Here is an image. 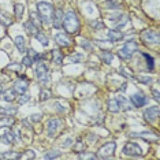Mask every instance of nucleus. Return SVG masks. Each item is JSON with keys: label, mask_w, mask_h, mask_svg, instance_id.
I'll list each match as a JSON object with an SVG mask.
<instances>
[{"label": "nucleus", "mask_w": 160, "mask_h": 160, "mask_svg": "<svg viewBox=\"0 0 160 160\" xmlns=\"http://www.w3.org/2000/svg\"><path fill=\"white\" fill-rule=\"evenodd\" d=\"M34 37H36V40L40 42L41 45H44V47H47L49 44V41H48V38H47V36L42 33L41 30H37L36 32V34H34Z\"/></svg>", "instance_id": "obj_24"}, {"label": "nucleus", "mask_w": 160, "mask_h": 160, "mask_svg": "<svg viewBox=\"0 0 160 160\" xmlns=\"http://www.w3.org/2000/svg\"><path fill=\"white\" fill-rule=\"evenodd\" d=\"M123 49L127 51L129 53H132V55H133L134 52H137V51H138V44H137L136 41H134V40H130V41H127L126 44H125Z\"/></svg>", "instance_id": "obj_23"}, {"label": "nucleus", "mask_w": 160, "mask_h": 160, "mask_svg": "<svg viewBox=\"0 0 160 160\" xmlns=\"http://www.w3.org/2000/svg\"><path fill=\"white\" fill-rule=\"evenodd\" d=\"M22 158H26V159H34V158H36V153H34L33 151H32V149H29L26 153L22 155Z\"/></svg>", "instance_id": "obj_45"}, {"label": "nucleus", "mask_w": 160, "mask_h": 160, "mask_svg": "<svg viewBox=\"0 0 160 160\" xmlns=\"http://www.w3.org/2000/svg\"><path fill=\"white\" fill-rule=\"evenodd\" d=\"M17 92L12 89H7V90H3L2 92V99L7 101V103H12V101H15L17 100Z\"/></svg>", "instance_id": "obj_15"}, {"label": "nucleus", "mask_w": 160, "mask_h": 160, "mask_svg": "<svg viewBox=\"0 0 160 160\" xmlns=\"http://www.w3.org/2000/svg\"><path fill=\"white\" fill-rule=\"evenodd\" d=\"M82 59H83V56L81 55V53H75V55H71L70 56V60L74 62V63H79Z\"/></svg>", "instance_id": "obj_41"}, {"label": "nucleus", "mask_w": 160, "mask_h": 160, "mask_svg": "<svg viewBox=\"0 0 160 160\" xmlns=\"http://www.w3.org/2000/svg\"><path fill=\"white\" fill-rule=\"evenodd\" d=\"M33 63H34L33 58L29 56V55H26V56H25L23 59H22V66H25V67H30Z\"/></svg>", "instance_id": "obj_35"}, {"label": "nucleus", "mask_w": 160, "mask_h": 160, "mask_svg": "<svg viewBox=\"0 0 160 160\" xmlns=\"http://www.w3.org/2000/svg\"><path fill=\"white\" fill-rule=\"evenodd\" d=\"M81 47H82V48L85 49V51H92V48H93L92 44H90L88 40H82V41H81Z\"/></svg>", "instance_id": "obj_40"}, {"label": "nucleus", "mask_w": 160, "mask_h": 160, "mask_svg": "<svg viewBox=\"0 0 160 160\" xmlns=\"http://www.w3.org/2000/svg\"><path fill=\"white\" fill-rule=\"evenodd\" d=\"M51 97H52V92H51L49 89H42L41 92H40V94H38V100L40 101H47V100H49Z\"/></svg>", "instance_id": "obj_31"}, {"label": "nucleus", "mask_w": 160, "mask_h": 160, "mask_svg": "<svg viewBox=\"0 0 160 160\" xmlns=\"http://www.w3.org/2000/svg\"><path fill=\"white\" fill-rule=\"evenodd\" d=\"M63 10L62 8H56L53 11V17H52V26L55 29H60L62 28V23H63Z\"/></svg>", "instance_id": "obj_13"}, {"label": "nucleus", "mask_w": 160, "mask_h": 160, "mask_svg": "<svg viewBox=\"0 0 160 160\" xmlns=\"http://www.w3.org/2000/svg\"><path fill=\"white\" fill-rule=\"evenodd\" d=\"M55 41H56L58 45L63 47V48H67V47H70L71 42H72L71 38L68 37L66 33H58V34L55 36Z\"/></svg>", "instance_id": "obj_14"}, {"label": "nucleus", "mask_w": 160, "mask_h": 160, "mask_svg": "<svg viewBox=\"0 0 160 160\" xmlns=\"http://www.w3.org/2000/svg\"><path fill=\"white\" fill-rule=\"evenodd\" d=\"M105 2H108V3H118V0H105Z\"/></svg>", "instance_id": "obj_50"}, {"label": "nucleus", "mask_w": 160, "mask_h": 160, "mask_svg": "<svg viewBox=\"0 0 160 160\" xmlns=\"http://www.w3.org/2000/svg\"><path fill=\"white\" fill-rule=\"evenodd\" d=\"M118 56L119 58H121V59H123V60H129V59H132V53H129V52H127V51H125V49H119L118 51Z\"/></svg>", "instance_id": "obj_34"}, {"label": "nucleus", "mask_w": 160, "mask_h": 160, "mask_svg": "<svg viewBox=\"0 0 160 160\" xmlns=\"http://www.w3.org/2000/svg\"><path fill=\"white\" fill-rule=\"evenodd\" d=\"M41 118H42V114H32L29 116V121L37 123V122H41Z\"/></svg>", "instance_id": "obj_39"}, {"label": "nucleus", "mask_w": 160, "mask_h": 160, "mask_svg": "<svg viewBox=\"0 0 160 160\" xmlns=\"http://www.w3.org/2000/svg\"><path fill=\"white\" fill-rule=\"evenodd\" d=\"M17 112H18V107H14V105L0 107V115H10V116H14V115H17Z\"/></svg>", "instance_id": "obj_18"}, {"label": "nucleus", "mask_w": 160, "mask_h": 160, "mask_svg": "<svg viewBox=\"0 0 160 160\" xmlns=\"http://www.w3.org/2000/svg\"><path fill=\"white\" fill-rule=\"evenodd\" d=\"M130 137H141V138H144L145 141H149V138H151V137L159 138L158 134H153V133H151V132H145V133H130Z\"/></svg>", "instance_id": "obj_26"}, {"label": "nucleus", "mask_w": 160, "mask_h": 160, "mask_svg": "<svg viewBox=\"0 0 160 160\" xmlns=\"http://www.w3.org/2000/svg\"><path fill=\"white\" fill-rule=\"evenodd\" d=\"M51 55H52L53 63L59 64V66L63 63V53H62L59 49H52V51H51Z\"/></svg>", "instance_id": "obj_21"}, {"label": "nucleus", "mask_w": 160, "mask_h": 160, "mask_svg": "<svg viewBox=\"0 0 160 160\" xmlns=\"http://www.w3.org/2000/svg\"><path fill=\"white\" fill-rule=\"evenodd\" d=\"M90 26L93 29H96V30H101V29L104 28V23L101 22L100 19H96V21H92V22H90Z\"/></svg>", "instance_id": "obj_37"}, {"label": "nucleus", "mask_w": 160, "mask_h": 160, "mask_svg": "<svg viewBox=\"0 0 160 160\" xmlns=\"http://www.w3.org/2000/svg\"><path fill=\"white\" fill-rule=\"evenodd\" d=\"M23 11H25L23 4H21V3H17V4L14 6V12H15V18H17V19H19V21L22 19Z\"/></svg>", "instance_id": "obj_27"}, {"label": "nucleus", "mask_w": 160, "mask_h": 160, "mask_svg": "<svg viewBox=\"0 0 160 160\" xmlns=\"http://www.w3.org/2000/svg\"><path fill=\"white\" fill-rule=\"evenodd\" d=\"M72 141H74V140H72V138H68V140L66 141V142L63 144V147H70V145L72 144Z\"/></svg>", "instance_id": "obj_49"}, {"label": "nucleus", "mask_w": 160, "mask_h": 160, "mask_svg": "<svg viewBox=\"0 0 160 160\" xmlns=\"http://www.w3.org/2000/svg\"><path fill=\"white\" fill-rule=\"evenodd\" d=\"M112 59H114V55H112L110 51H104V52L101 53V60H103V63L111 64L112 63Z\"/></svg>", "instance_id": "obj_32"}, {"label": "nucleus", "mask_w": 160, "mask_h": 160, "mask_svg": "<svg viewBox=\"0 0 160 160\" xmlns=\"http://www.w3.org/2000/svg\"><path fill=\"white\" fill-rule=\"evenodd\" d=\"M36 77L41 83H48L49 79H51V75H49V70L48 67L45 66V63H40L37 64V67H36Z\"/></svg>", "instance_id": "obj_4"}, {"label": "nucleus", "mask_w": 160, "mask_h": 160, "mask_svg": "<svg viewBox=\"0 0 160 160\" xmlns=\"http://www.w3.org/2000/svg\"><path fill=\"white\" fill-rule=\"evenodd\" d=\"M29 100H30V94H26V92H25V93H21L19 99H18V103L22 105V104H26Z\"/></svg>", "instance_id": "obj_36"}, {"label": "nucleus", "mask_w": 160, "mask_h": 160, "mask_svg": "<svg viewBox=\"0 0 160 160\" xmlns=\"http://www.w3.org/2000/svg\"><path fill=\"white\" fill-rule=\"evenodd\" d=\"M55 105H56V111H59V112H64V111H66V107H62L59 103H55Z\"/></svg>", "instance_id": "obj_47"}, {"label": "nucleus", "mask_w": 160, "mask_h": 160, "mask_svg": "<svg viewBox=\"0 0 160 160\" xmlns=\"http://www.w3.org/2000/svg\"><path fill=\"white\" fill-rule=\"evenodd\" d=\"M153 99H155L156 101H159V100H160V97H159V92H158L156 89L153 90Z\"/></svg>", "instance_id": "obj_48"}, {"label": "nucleus", "mask_w": 160, "mask_h": 160, "mask_svg": "<svg viewBox=\"0 0 160 160\" xmlns=\"http://www.w3.org/2000/svg\"><path fill=\"white\" fill-rule=\"evenodd\" d=\"M0 142L4 145H12L15 142V137H14V132L10 130V127H7V130L3 134H0Z\"/></svg>", "instance_id": "obj_12"}, {"label": "nucleus", "mask_w": 160, "mask_h": 160, "mask_svg": "<svg viewBox=\"0 0 160 160\" xmlns=\"http://www.w3.org/2000/svg\"><path fill=\"white\" fill-rule=\"evenodd\" d=\"M2 92H3V86H2V83H0V94H2Z\"/></svg>", "instance_id": "obj_51"}, {"label": "nucleus", "mask_w": 160, "mask_h": 160, "mask_svg": "<svg viewBox=\"0 0 160 160\" xmlns=\"http://www.w3.org/2000/svg\"><path fill=\"white\" fill-rule=\"evenodd\" d=\"M53 6L48 2H40L37 3V12L40 18H41L42 23L48 25L52 22V17H53Z\"/></svg>", "instance_id": "obj_2"}, {"label": "nucleus", "mask_w": 160, "mask_h": 160, "mask_svg": "<svg viewBox=\"0 0 160 160\" xmlns=\"http://www.w3.org/2000/svg\"><path fill=\"white\" fill-rule=\"evenodd\" d=\"M14 137H15V142H19V141H21V133H19V130L14 132Z\"/></svg>", "instance_id": "obj_46"}, {"label": "nucleus", "mask_w": 160, "mask_h": 160, "mask_svg": "<svg viewBox=\"0 0 160 160\" xmlns=\"http://www.w3.org/2000/svg\"><path fill=\"white\" fill-rule=\"evenodd\" d=\"M6 68H7V70H10V71H17V72H19L21 68H22V64H19V63H12V64H8V66H7Z\"/></svg>", "instance_id": "obj_38"}, {"label": "nucleus", "mask_w": 160, "mask_h": 160, "mask_svg": "<svg viewBox=\"0 0 160 160\" xmlns=\"http://www.w3.org/2000/svg\"><path fill=\"white\" fill-rule=\"evenodd\" d=\"M119 72L123 75V77H126V78H133V75H132V71H127L126 68H119Z\"/></svg>", "instance_id": "obj_43"}, {"label": "nucleus", "mask_w": 160, "mask_h": 160, "mask_svg": "<svg viewBox=\"0 0 160 160\" xmlns=\"http://www.w3.org/2000/svg\"><path fill=\"white\" fill-rule=\"evenodd\" d=\"M110 19L114 22V28L115 29H121L125 25L129 22V17L126 14H115V15H111Z\"/></svg>", "instance_id": "obj_9"}, {"label": "nucleus", "mask_w": 160, "mask_h": 160, "mask_svg": "<svg viewBox=\"0 0 160 160\" xmlns=\"http://www.w3.org/2000/svg\"><path fill=\"white\" fill-rule=\"evenodd\" d=\"M30 21L34 23V26L36 28H41V25H42V21H41V18H40L38 15V12H36V11H32L30 12Z\"/></svg>", "instance_id": "obj_28"}, {"label": "nucleus", "mask_w": 160, "mask_h": 160, "mask_svg": "<svg viewBox=\"0 0 160 160\" xmlns=\"http://www.w3.org/2000/svg\"><path fill=\"white\" fill-rule=\"evenodd\" d=\"M116 101H118V104H119V107H121V110H123V111L132 110V107H130V104H129V101H127L126 97H123V96H116Z\"/></svg>", "instance_id": "obj_22"}, {"label": "nucleus", "mask_w": 160, "mask_h": 160, "mask_svg": "<svg viewBox=\"0 0 160 160\" xmlns=\"http://www.w3.org/2000/svg\"><path fill=\"white\" fill-rule=\"evenodd\" d=\"M22 153L19 152H4V153H0V159H21Z\"/></svg>", "instance_id": "obj_29"}, {"label": "nucleus", "mask_w": 160, "mask_h": 160, "mask_svg": "<svg viewBox=\"0 0 160 160\" xmlns=\"http://www.w3.org/2000/svg\"><path fill=\"white\" fill-rule=\"evenodd\" d=\"M97 155L94 153H79V159H96Z\"/></svg>", "instance_id": "obj_44"}, {"label": "nucleus", "mask_w": 160, "mask_h": 160, "mask_svg": "<svg viewBox=\"0 0 160 160\" xmlns=\"http://www.w3.org/2000/svg\"><path fill=\"white\" fill-rule=\"evenodd\" d=\"M15 125V119L10 115H4V118H0V129H7Z\"/></svg>", "instance_id": "obj_17"}, {"label": "nucleus", "mask_w": 160, "mask_h": 160, "mask_svg": "<svg viewBox=\"0 0 160 160\" xmlns=\"http://www.w3.org/2000/svg\"><path fill=\"white\" fill-rule=\"evenodd\" d=\"M140 37L147 45H158L159 44V33L156 30H144Z\"/></svg>", "instance_id": "obj_5"}, {"label": "nucleus", "mask_w": 160, "mask_h": 160, "mask_svg": "<svg viewBox=\"0 0 160 160\" xmlns=\"http://www.w3.org/2000/svg\"><path fill=\"white\" fill-rule=\"evenodd\" d=\"M130 103L133 104V107H137V108H140V107H144L145 104L148 103V97L145 96L144 93H134L130 96Z\"/></svg>", "instance_id": "obj_7"}, {"label": "nucleus", "mask_w": 160, "mask_h": 160, "mask_svg": "<svg viewBox=\"0 0 160 160\" xmlns=\"http://www.w3.org/2000/svg\"><path fill=\"white\" fill-rule=\"evenodd\" d=\"M107 38L110 40L111 42H116V41H122L123 40V33L119 30H108L107 32Z\"/></svg>", "instance_id": "obj_16"}, {"label": "nucleus", "mask_w": 160, "mask_h": 160, "mask_svg": "<svg viewBox=\"0 0 160 160\" xmlns=\"http://www.w3.org/2000/svg\"><path fill=\"white\" fill-rule=\"evenodd\" d=\"M23 28H25V30H26V33H28V34H32V36H34V34H36V32L38 30V28H36V26H34V23L32 22L30 19H29L28 22H25V23H23Z\"/></svg>", "instance_id": "obj_25"}, {"label": "nucleus", "mask_w": 160, "mask_h": 160, "mask_svg": "<svg viewBox=\"0 0 160 160\" xmlns=\"http://www.w3.org/2000/svg\"><path fill=\"white\" fill-rule=\"evenodd\" d=\"M62 119H49L48 123H47V133H48L49 137H53L56 136L58 130L60 129L62 126Z\"/></svg>", "instance_id": "obj_8"}, {"label": "nucleus", "mask_w": 160, "mask_h": 160, "mask_svg": "<svg viewBox=\"0 0 160 160\" xmlns=\"http://www.w3.org/2000/svg\"><path fill=\"white\" fill-rule=\"evenodd\" d=\"M123 153L127 156H133V158H138V156L142 155V149L138 144L134 142H127L125 147H123Z\"/></svg>", "instance_id": "obj_6"}, {"label": "nucleus", "mask_w": 160, "mask_h": 160, "mask_svg": "<svg viewBox=\"0 0 160 160\" xmlns=\"http://www.w3.org/2000/svg\"><path fill=\"white\" fill-rule=\"evenodd\" d=\"M15 47L19 51V53H25V51H26V47H25V38L23 36H17L15 37Z\"/></svg>", "instance_id": "obj_20"}, {"label": "nucleus", "mask_w": 160, "mask_h": 160, "mask_svg": "<svg viewBox=\"0 0 160 160\" xmlns=\"http://www.w3.org/2000/svg\"><path fill=\"white\" fill-rule=\"evenodd\" d=\"M142 56L147 59V70L148 71H153V68H155V59L152 58L149 53H142Z\"/></svg>", "instance_id": "obj_30"}, {"label": "nucleus", "mask_w": 160, "mask_h": 160, "mask_svg": "<svg viewBox=\"0 0 160 160\" xmlns=\"http://www.w3.org/2000/svg\"><path fill=\"white\" fill-rule=\"evenodd\" d=\"M107 110L110 112H112V114H116V112L121 111V107H119L116 99H110L107 101Z\"/></svg>", "instance_id": "obj_19"}, {"label": "nucleus", "mask_w": 160, "mask_h": 160, "mask_svg": "<svg viewBox=\"0 0 160 160\" xmlns=\"http://www.w3.org/2000/svg\"><path fill=\"white\" fill-rule=\"evenodd\" d=\"M115 149H116V144L114 141H110V142L104 144L99 151H97V158L99 159H108L111 156H114L115 153Z\"/></svg>", "instance_id": "obj_3"}, {"label": "nucleus", "mask_w": 160, "mask_h": 160, "mask_svg": "<svg viewBox=\"0 0 160 160\" xmlns=\"http://www.w3.org/2000/svg\"><path fill=\"white\" fill-rule=\"evenodd\" d=\"M58 158H60V151H58V149L49 151L44 155V159H58Z\"/></svg>", "instance_id": "obj_33"}, {"label": "nucleus", "mask_w": 160, "mask_h": 160, "mask_svg": "<svg viewBox=\"0 0 160 160\" xmlns=\"http://www.w3.org/2000/svg\"><path fill=\"white\" fill-rule=\"evenodd\" d=\"M28 89H29V82L26 81L25 75H21V77L14 82V90L21 94V93H25Z\"/></svg>", "instance_id": "obj_11"}, {"label": "nucleus", "mask_w": 160, "mask_h": 160, "mask_svg": "<svg viewBox=\"0 0 160 160\" xmlns=\"http://www.w3.org/2000/svg\"><path fill=\"white\" fill-rule=\"evenodd\" d=\"M159 114H160V110L158 105H155V107H148L147 110L144 111V118H145V121H148V122H155L156 119L159 118Z\"/></svg>", "instance_id": "obj_10"}, {"label": "nucleus", "mask_w": 160, "mask_h": 160, "mask_svg": "<svg viewBox=\"0 0 160 160\" xmlns=\"http://www.w3.org/2000/svg\"><path fill=\"white\" fill-rule=\"evenodd\" d=\"M62 26H63V29L66 30V33H68V34L78 33V30H79L78 15L72 11V10H68L63 17V23H62Z\"/></svg>", "instance_id": "obj_1"}, {"label": "nucleus", "mask_w": 160, "mask_h": 160, "mask_svg": "<svg viewBox=\"0 0 160 160\" xmlns=\"http://www.w3.org/2000/svg\"><path fill=\"white\" fill-rule=\"evenodd\" d=\"M137 81H140L144 85H149L152 82V78L151 77H137Z\"/></svg>", "instance_id": "obj_42"}]
</instances>
